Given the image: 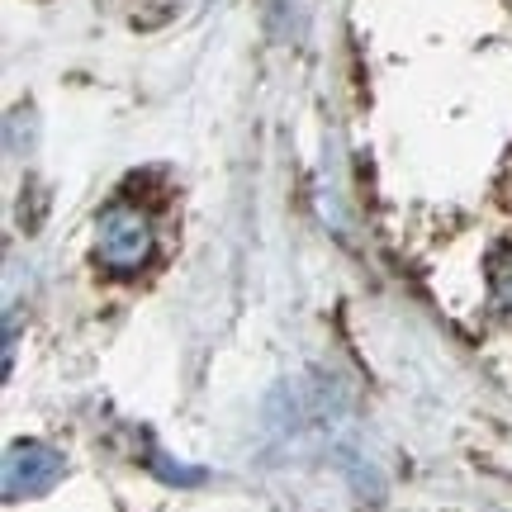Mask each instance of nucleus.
<instances>
[{"label": "nucleus", "instance_id": "1", "mask_svg": "<svg viewBox=\"0 0 512 512\" xmlns=\"http://www.w3.org/2000/svg\"><path fill=\"white\" fill-rule=\"evenodd\" d=\"M157 252V233L138 204H110L95 223V261L114 275H138Z\"/></svg>", "mask_w": 512, "mask_h": 512}, {"label": "nucleus", "instance_id": "2", "mask_svg": "<svg viewBox=\"0 0 512 512\" xmlns=\"http://www.w3.org/2000/svg\"><path fill=\"white\" fill-rule=\"evenodd\" d=\"M62 475H67V460H62V451H53L48 441H15V446L5 451V498H10V503L48 494Z\"/></svg>", "mask_w": 512, "mask_h": 512}, {"label": "nucleus", "instance_id": "3", "mask_svg": "<svg viewBox=\"0 0 512 512\" xmlns=\"http://www.w3.org/2000/svg\"><path fill=\"white\" fill-rule=\"evenodd\" d=\"M489 290H494V304L503 313H512V247H498L489 256Z\"/></svg>", "mask_w": 512, "mask_h": 512}]
</instances>
